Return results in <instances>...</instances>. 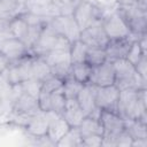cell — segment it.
I'll list each match as a JSON object with an SVG mask.
<instances>
[{
    "instance_id": "obj_37",
    "label": "cell",
    "mask_w": 147,
    "mask_h": 147,
    "mask_svg": "<svg viewBox=\"0 0 147 147\" xmlns=\"http://www.w3.org/2000/svg\"><path fill=\"white\" fill-rule=\"evenodd\" d=\"M17 13L14 11L10 7H8L7 5H5L3 2L0 1V18H7V20H11L14 16H16Z\"/></svg>"
},
{
    "instance_id": "obj_19",
    "label": "cell",
    "mask_w": 147,
    "mask_h": 147,
    "mask_svg": "<svg viewBox=\"0 0 147 147\" xmlns=\"http://www.w3.org/2000/svg\"><path fill=\"white\" fill-rule=\"evenodd\" d=\"M59 147H78L82 146V134L78 126H70L63 137L56 142Z\"/></svg>"
},
{
    "instance_id": "obj_13",
    "label": "cell",
    "mask_w": 147,
    "mask_h": 147,
    "mask_svg": "<svg viewBox=\"0 0 147 147\" xmlns=\"http://www.w3.org/2000/svg\"><path fill=\"white\" fill-rule=\"evenodd\" d=\"M132 40L130 37L127 38H119V39H109L107 42L105 51L107 54V60L115 61L119 59H125L127 55V52L131 47Z\"/></svg>"
},
{
    "instance_id": "obj_1",
    "label": "cell",
    "mask_w": 147,
    "mask_h": 147,
    "mask_svg": "<svg viewBox=\"0 0 147 147\" xmlns=\"http://www.w3.org/2000/svg\"><path fill=\"white\" fill-rule=\"evenodd\" d=\"M146 113V88H126L119 91L117 114L123 119H139Z\"/></svg>"
},
{
    "instance_id": "obj_41",
    "label": "cell",
    "mask_w": 147,
    "mask_h": 147,
    "mask_svg": "<svg viewBox=\"0 0 147 147\" xmlns=\"http://www.w3.org/2000/svg\"><path fill=\"white\" fill-rule=\"evenodd\" d=\"M9 23H10V20L0 18V32L8 31L9 30Z\"/></svg>"
},
{
    "instance_id": "obj_20",
    "label": "cell",
    "mask_w": 147,
    "mask_h": 147,
    "mask_svg": "<svg viewBox=\"0 0 147 147\" xmlns=\"http://www.w3.org/2000/svg\"><path fill=\"white\" fill-rule=\"evenodd\" d=\"M49 67L59 65V64H69L70 60V49H52L42 56Z\"/></svg>"
},
{
    "instance_id": "obj_40",
    "label": "cell",
    "mask_w": 147,
    "mask_h": 147,
    "mask_svg": "<svg viewBox=\"0 0 147 147\" xmlns=\"http://www.w3.org/2000/svg\"><path fill=\"white\" fill-rule=\"evenodd\" d=\"M117 7H124V6H133L139 5L137 0H115Z\"/></svg>"
},
{
    "instance_id": "obj_21",
    "label": "cell",
    "mask_w": 147,
    "mask_h": 147,
    "mask_svg": "<svg viewBox=\"0 0 147 147\" xmlns=\"http://www.w3.org/2000/svg\"><path fill=\"white\" fill-rule=\"evenodd\" d=\"M79 131L83 137L86 136H92V134H100L102 136L103 131H102V126L99 119L90 117V116H85V118L82 121V123L79 124Z\"/></svg>"
},
{
    "instance_id": "obj_18",
    "label": "cell",
    "mask_w": 147,
    "mask_h": 147,
    "mask_svg": "<svg viewBox=\"0 0 147 147\" xmlns=\"http://www.w3.org/2000/svg\"><path fill=\"white\" fill-rule=\"evenodd\" d=\"M52 76L51 67L42 56H33L32 59V78L44 82Z\"/></svg>"
},
{
    "instance_id": "obj_43",
    "label": "cell",
    "mask_w": 147,
    "mask_h": 147,
    "mask_svg": "<svg viewBox=\"0 0 147 147\" xmlns=\"http://www.w3.org/2000/svg\"><path fill=\"white\" fill-rule=\"evenodd\" d=\"M17 2L23 7V9H24V2H25V0H17Z\"/></svg>"
},
{
    "instance_id": "obj_24",
    "label": "cell",
    "mask_w": 147,
    "mask_h": 147,
    "mask_svg": "<svg viewBox=\"0 0 147 147\" xmlns=\"http://www.w3.org/2000/svg\"><path fill=\"white\" fill-rule=\"evenodd\" d=\"M125 130L133 139L147 138V124L140 122L139 119H124Z\"/></svg>"
},
{
    "instance_id": "obj_3",
    "label": "cell",
    "mask_w": 147,
    "mask_h": 147,
    "mask_svg": "<svg viewBox=\"0 0 147 147\" xmlns=\"http://www.w3.org/2000/svg\"><path fill=\"white\" fill-rule=\"evenodd\" d=\"M147 7H142L140 5H133V6H124V7H117V11L121 14V16L126 22L131 36L134 40H138V38L147 33Z\"/></svg>"
},
{
    "instance_id": "obj_29",
    "label": "cell",
    "mask_w": 147,
    "mask_h": 147,
    "mask_svg": "<svg viewBox=\"0 0 147 147\" xmlns=\"http://www.w3.org/2000/svg\"><path fill=\"white\" fill-rule=\"evenodd\" d=\"M46 23V22H45ZM45 23H39V24H32V25H29V29H28V33H26V37L24 39V44L26 46V48L30 49L34 46V44L37 42L40 33H41V30L45 25Z\"/></svg>"
},
{
    "instance_id": "obj_30",
    "label": "cell",
    "mask_w": 147,
    "mask_h": 147,
    "mask_svg": "<svg viewBox=\"0 0 147 147\" xmlns=\"http://www.w3.org/2000/svg\"><path fill=\"white\" fill-rule=\"evenodd\" d=\"M20 86H21L22 92H24L31 96H34V98H38V95L41 91V82H39L34 78H29V79L23 80L20 84Z\"/></svg>"
},
{
    "instance_id": "obj_2",
    "label": "cell",
    "mask_w": 147,
    "mask_h": 147,
    "mask_svg": "<svg viewBox=\"0 0 147 147\" xmlns=\"http://www.w3.org/2000/svg\"><path fill=\"white\" fill-rule=\"evenodd\" d=\"M115 70V83L114 85L121 91L126 88L141 90L146 88L147 80L144 79L136 70L134 65L131 64L126 59H119L113 61Z\"/></svg>"
},
{
    "instance_id": "obj_5",
    "label": "cell",
    "mask_w": 147,
    "mask_h": 147,
    "mask_svg": "<svg viewBox=\"0 0 147 147\" xmlns=\"http://www.w3.org/2000/svg\"><path fill=\"white\" fill-rule=\"evenodd\" d=\"M102 28L108 37V39H119V38H127L131 34V31L124 21V18L121 16V14L117 11V8L110 13H108L101 21Z\"/></svg>"
},
{
    "instance_id": "obj_26",
    "label": "cell",
    "mask_w": 147,
    "mask_h": 147,
    "mask_svg": "<svg viewBox=\"0 0 147 147\" xmlns=\"http://www.w3.org/2000/svg\"><path fill=\"white\" fill-rule=\"evenodd\" d=\"M105 61H107V54H106L105 48L88 47L86 52V56H85V62L87 64H90L93 68V67H96L103 63Z\"/></svg>"
},
{
    "instance_id": "obj_15",
    "label": "cell",
    "mask_w": 147,
    "mask_h": 147,
    "mask_svg": "<svg viewBox=\"0 0 147 147\" xmlns=\"http://www.w3.org/2000/svg\"><path fill=\"white\" fill-rule=\"evenodd\" d=\"M24 131L29 136L33 137H42L47 136L48 131V118L45 111H39L32 115L24 126Z\"/></svg>"
},
{
    "instance_id": "obj_36",
    "label": "cell",
    "mask_w": 147,
    "mask_h": 147,
    "mask_svg": "<svg viewBox=\"0 0 147 147\" xmlns=\"http://www.w3.org/2000/svg\"><path fill=\"white\" fill-rule=\"evenodd\" d=\"M134 68H136L137 72H138L144 79L147 80V54H145V55L138 61V63L134 65Z\"/></svg>"
},
{
    "instance_id": "obj_8",
    "label": "cell",
    "mask_w": 147,
    "mask_h": 147,
    "mask_svg": "<svg viewBox=\"0 0 147 147\" xmlns=\"http://www.w3.org/2000/svg\"><path fill=\"white\" fill-rule=\"evenodd\" d=\"M59 36L60 34L52 28V25L47 21L41 30V33L37 42L30 49V54H32L33 56H44L46 53L55 48Z\"/></svg>"
},
{
    "instance_id": "obj_14",
    "label": "cell",
    "mask_w": 147,
    "mask_h": 147,
    "mask_svg": "<svg viewBox=\"0 0 147 147\" xmlns=\"http://www.w3.org/2000/svg\"><path fill=\"white\" fill-rule=\"evenodd\" d=\"M10 111H14V113L21 114V115H25V116H32V115L41 111V110L39 108L37 98L31 96V95L22 92L15 99Z\"/></svg>"
},
{
    "instance_id": "obj_27",
    "label": "cell",
    "mask_w": 147,
    "mask_h": 147,
    "mask_svg": "<svg viewBox=\"0 0 147 147\" xmlns=\"http://www.w3.org/2000/svg\"><path fill=\"white\" fill-rule=\"evenodd\" d=\"M87 49H88V47L83 41H80L79 39L74 41V42H71V46H70V60H71V63L84 62Z\"/></svg>"
},
{
    "instance_id": "obj_22",
    "label": "cell",
    "mask_w": 147,
    "mask_h": 147,
    "mask_svg": "<svg viewBox=\"0 0 147 147\" xmlns=\"http://www.w3.org/2000/svg\"><path fill=\"white\" fill-rule=\"evenodd\" d=\"M91 71H92V67L90 64H87L85 61L84 62H78V63H71L70 76L85 85V84L88 83Z\"/></svg>"
},
{
    "instance_id": "obj_6",
    "label": "cell",
    "mask_w": 147,
    "mask_h": 147,
    "mask_svg": "<svg viewBox=\"0 0 147 147\" xmlns=\"http://www.w3.org/2000/svg\"><path fill=\"white\" fill-rule=\"evenodd\" d=\"M95 87V105L99 109L117 113V102L119 90L115 85L94 86Z\"/></svg>"
},
{
    "instance_id": "obj_42",
    "label": "cell",
    "mask_w": 147,
    "mask_h": 147,
    "mask_svg": "<svg viewBox=\"0 0 147 147\" xmlns=\"http://www.w3.org/2000/svg\"><path fill=\"white\" fill-rule=\"evenodd\" d=\"M137 1H138V3H139L140 6L147 7V0H137Z\"/></svg>"
},
{
    "instance_id": "obj_9",
    "label": "cell",
    "mask_w": 147,
    "mask_h": 147,
    "mask_svg": "<svg viewBox=\"0 0 147 147\" xmlns=\"http://www.w3.org/2000/svg\"><path fill=\"white\" fill-rule=\"evenodd\" d=\"M115 83V70L111 61L107 60L103 63L93 67L88 79L90 85L93 86H108Z\"/></svg>"
},
{
    "instance_id": "obj_12",
    "label": "cell",
    "mask_w": 147,
    "mask_h": 147,
    "mask_svg": "<svg viewBox=\"0 0 147 147\" xmlns=\"http://www.w3.org/2000/svg\"><path fill=\"white\" fill-rule=\"evenodd\" d=\"M46 115L48 118L47 137L51 139V141L55 146L56 142L63 137V134L70 129V125L67 123V121L60 114H56L54 111H47Z\"/></svg>"
},
{
    "instance_id": "obj_32",
    "label": "cell",
    "mask_w": 147,
    "mask_h": 147,
    "mask_svg": "<svg viewBox=\"0 0 147 147\" xmlns=\"http://www.w3.org/2000/svg\"><path fill=\"white\" fill-rule=\"evenodd\" d=\"M146 53H144L142 52V49L140 48V46H139V44H138V41L137 40H134V41H132V44H131V47H130V49H129V52H127V55H126V60L131 63V64H133V65H136L137 63H138V61L145 55Z\"/></svg>"
},
{
    "instance_id": "obj_23",
    "label": "cell",
    "mask_w": 147,
    "mask_h": 147,
    "mask_svg": "<svg viewBox=\"0 0 147 147\" xmlns=\"http://www.w3.org/2000/svg\"><path fill=\"white\" fill-rule=\"evenodd\" d=\"M29 24L25 22V20L21 16V14H17L10 20L9 23V31L13 33V36L22 41H24L26 33H28Z\"/></svg>"
},
{
    "instance_id": "obj_38",
    "label": "cell",
    "mask_w": 147,
    "mask_h": 147,
    "mask_svg": "<svg viewBox=\"0 0 147 147\" xmlns=\"http://www.w3.org/2000/svg\"><path fill=\"white\" fill-rule=\"evenodd\" d=\"M9 65H10V61H9V59L6 57L3 54L0 53V75L3 74V72L8 69Z\"/></svg>"
},
{
    "instance_id": "obj_39",
    "label": "cell",
    "mask_w": 147,
    "mask_h": 147,
    "mask_svg": "<svg viewBox=\"0 0 147 147\" xmlns=\"http://www.w3.org/2000/svg\"><path fill=\"white\" fill-rule=\"evenodd\" d=\"M131 147H147V138H140V139H133Z\"/></svg>"
},
{
    "instance_id": "obj_11",
    "label": "cell",
    "mask_w": 147,
    "mask_h": 147,
    "mask_svg": "<svg viewBox=\"0 0 147 147\" xmlns=\"http://www.w3.org/2000/svg\"><path fill=\"white\" fill-rule=\"evenodd\" d=\"M0 53L8 57L10 62H14L28 55L30 52L22 40L13 36L0 41Z\"/></svg>"
},
{
    "instance_id": "obj_10",
    "label": "cell",
    "mask_w": 147,
    "mask_h": 147,
    "mask_svg": "<svg viewBox=\"0 0 147 147\" xmlns=\"http://www.w3.org/2000/svg\"><path fill=\"white\" fill-rule=\"evenodd\" d=\"M79 40L83 41L87 47H100L105 48L109 41L101 23H96L80 31Z\"/></svg>"
},
{
    "instance_id": "obj_31",
    "label": "cell",
    "mask_w": 147,
    "mask_h": 147,
    "mask_svg": "<svg viewBox=\"0 0 147 147\" xmlns=\"http://www.w3.org/2000/svg\"><path fill=\"white\" fill-rule=\"evenodd\" d=\"M62 85H63V79L52 75L41 83V91L47 93H53L54 91L62 88Z\"/></svg>"
},
{
    "instance_id": "obj_17",
    "label": "cell",
    "mask_w": 147,
    "mask_h": 147,
    "mask_svg": "<svg viewBox=\"0 0 147 147\" xmlns=\"http://www.w3.org/2000/svg\"><path fill=\"white\" fill-rule=\"evenodd\" d=\"M62 116L70 126H79L86 115L76 99H67Z\"/></svg>"
},
{
    "instance_id": "obj_28",
    "label": "cell",
    "mask_w": 147,
    "mask_h": 147,
    "mask_svg": "<svg viewBox=\"0 0 147 147\" xmlns=\"http://www.w3.org/2000/svg\"><path fill=\"white\" fill-rule=\"evenodd\" d=\"M65 101H67V98L64 96L62 88L56 90L53 93H51V111L62 115L64 110Z\"/></svg>"
},
{
    "instance_id": "obj_7",
    "label": "cell",
    "mask_w": 147,
    "mask_h": 147,
    "mask_svg": "<svg viewBox=\"0 0 147 147\" xmlns=\"http://www.w3.org/2000/svg\"><path fill=\"white\" fill-rule=\"evenodd\" d=\"M48 23L52 25V28L61 36H64L70 42H74L79 39L80 36V29L78 28L76 21L74 20L72 15L64 16H55L51 20H48Z\"/></svg>"
},
{
    "instance_id": "obj_33",
    "label": "cell",
    "mask_w": 147,
    "mask_h": 147,
    "mask_svg": "<svg viewBox=\"0 0 147 147\" xmlns=\"http://www.w3.org/2000/svg\"><path fill=\"white\" fill-rule=\"evenodd\" d=\"M37 100H38V105L41 111H45V113L51 111V93L40 91Z\"/></svg>"
},
{
    "instance_id": "obj_4",
    "label": "cell",
    "mask_w": 147,
    "mask_h": 147,
    "mask_svg": "<svg viewBox=\"0 0 147 147\" xmlns=\"http://www.w3.org/2000/svg\"><path fill=\"white\" fill-rule=\"evenodd\" d=\"M99 121L103 131V140L101 146H115V138L125 130L124 119L117 113L101 110Z\"/></svg>"
},
{
    "instance_id": "obj_25",
    "label": "cell",
    "mask_w": 147,
    "mask_h": 147,
    "mask_svg": "<svg viewBox=\"0 0 147 147\" xmlns=\"http://www.w3.org/2000/svg\"><path fill=\"white\" fill-rule=\"evenodd\" d=\"M83 86H84V84L76 80L74 77L68 76L67 78L63 79L62 91H63V94L67 99H76Z\"/></svg>"
},
{
    "instance_id": "obj_16",
    "label": "cell",
    "mask_w": 147,
    "mask_h": 147,
    "mask_svg": "<svg viewBox=\"0 0 147 147\" xmlns=\"http://www.w3.org/2000/svg\"><path fill=\"white\" fill-rule=\"evenodd\" d=\"M76 100L78 101L80 108L86 116L91 115L95 109H98L95 105V87L93 85L85 84L79 91Z\"/></svg>"
},
{
    "instance_id": "obj_35",
    "label": "cell",
    "mask_w": 147,
    "mask_h": 147,
    "mask_svg": "<svg viewBox=\"0 0 147 147\" xmlns=\"http://www.w3.org/2000/svg\"><path fill=\"white\" fill-rule=\"evenodd\" d=\"M132 138L126 132V130L122 131L116 138H115V147H131Z\"/></svg>"
},
{
    "instance_id": "obj_34",
    "label": "cell",
    "mask_w": 147,
    "mask_h": 147,
    "mask_svg": "<svg viewBox=\"0 0 147 147\" xmlns=\"http://www.w3.org/2000/svg\"><path fill=\"white\" fill-rule=\"evenodd\" d=\"M103 137L100 134H92L82 138V146L86 147H99L102 145Z\"/></svg>"
}]
</instances>
